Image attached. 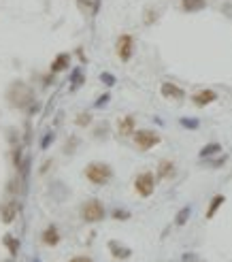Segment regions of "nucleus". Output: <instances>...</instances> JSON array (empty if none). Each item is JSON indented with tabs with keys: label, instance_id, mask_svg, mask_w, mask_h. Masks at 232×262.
I'll return each instance as SVG.
<instances>
[{
	"label": "nucleus",
	"instance_id": "nucleus-1",
	"mask_svg": "<svg viewBox=\"0 0 232 262\" xmlns=\"http://www.w3.org/2000/svg\"><path fill=\"white\" fill-rule=\"evenodd\" d=\"M85 177L90 179L92 183L96 185H104L109 179L113 177V171L109 164H102V162H92V164L85 166Z\"/></svg>",
	"mask_w": 232,
	"mask_h": 262
},
{
	"label": "nucleus",
	"instance_id": "nucleus-2",
	"mask_svg": "<svg viewBox=\"0 0 232 262\" xmlns=\"http://www.w3.org/2000/svg\"><path fill=\"white\" fill-rule=\"evenodd\" d=\"M9 101L13 102V107H26L28 102H32V90L26 83H13L9 90Z\"/></svg>",
	"mask_w": 232,
	"mask_h": 262
},
{
	"label": "nucleus",
	"instance_id": "nucleus-3",
	"mask_svg": "<svg viewBox=\"0 0 232 262\" xmlns=\"http://www.w3.org/2000/svg\"><path fill=\"white\" fill-rule=\"evenodd\" d=\"M81 218L85 220V222L94 224V222H100L104 220V207L100 201H88L81 209Z\"/></svg>",
	"mask_w": 232,
	"mask_h": 262
},
{
	"label": "nucleus",
	"instance_id": "nucleus-4",
	"mask_svg": "<svg viewBox=\"0 0 232 262\" xmlns=\"http://www.w3.org/2000/svg\"><path fill=\"white\" fill-rule=\"evenodd\" d=\"M135 143H136L138 149L147 151V149H152L160 143V137L155 135L154 130H138V132H135Z\"/></svg>",
	"mask_w": 232,
	"mask_h": 262
},
{
	"label": "nucleus",
	"instance_id": "nucleus-5",
	"mask_svg": "<svg viewBox=\"0 0 232 262\" xmlns=\"http://www.w3.org/2000/svg\"><path fill=\"white\" fill-rule=\"evenodd\" d=\"M135 188L141 196H152L154 194V188H155V181H154V175L152 173H143L136 177L135 181Z\"/></svg>",
	"mask_w": 232,
	"mask_h": 262
},
{
	"label": "nucleus",
	"instance_id": "nucleus-6",
	"mask_svg": "<svg viewBox=\"0 0 232 262\" xmlns=\"http://www.w3.org/2000/svg\"><path fill=\"white\" fill-rule=\"evenodd\" d=\"M132 45H135V40H132L130 34H121L117 39V56L124 62H128L132 58Z\"/></svg>",
	"mask_w": 232,
	"mask_h": 262
},
{
	"label": "nucleus",
	"instance_id": "nucleus-7",
	"mask_svg": "<svg viewBox=\"0 0 232 262\" xmlns=\"http://www.w3.org/2000/svg\"><path fill=\"white\" fill-rule=\"evenodd\" d=\"M17 213H19V202H17V201L4 202L2 209H0V218H2V224H11V222L15 220Z\"/></svg>",
	"mask_w": 232,
	"mask_h": 262
},
{
	"label": "nucleus",
	"instance_id": "nucleus-8",
	"mask_svg": "<svg viewBox=\"0 0 232 262\" xmlns=\"http://www.w3.org/2000/svg\"><path fill=\"white\" fill-rule=\"evenodd\" d=\"M162 96L171 98V101H183L185 92L175 83H162Z\"/></svg>",
	"mask_w": 232,
	"mask_h": 262
},
{
	"label": "nucleus",
	"instance_id": "nucleus-9",
	"mask_svg": "<svg viewBox=\"0 0 232 262\" xmlns=\"http://www.w3.org/2000/svg\"><path fill=\"white\" fill-rule=\"evenodd\" d=\"M215 98H217V94L213 90H200V92H196V94L192 96V101L198 104V107H205V104L215 101Z\"/></svg>",
	"mask_w": 232,
	"mask_h": 262
},
{
	"label": "nucleus",
	"instance_id": "nucleus-10",
	"mask_svg": "<svg viewBox=\"0 0 232 262\" xmlns=\"http://www.w3.org/2000/svg\"><path fill=\"white\" fill-rule=\"evenodd\" d=\"M109 249H111V254L115 256V258H119V260H126V258H130V247H126V245H119L117 241H109Z\"/></svg>",
	"mask_w": 232,
	"mask_h": 262
},
{
	"label": "nucleus",
	"instance_id": "nucleus-11",
	"mask_svg": "<svg viewBox=\"0 0 232 262\" xmlns=\"http://www.w3.org/2000/svg\"><path fill=\"white\" fill-rule=\"evenodd\" d=\"M117 130L121 137H130L132 132H135V118H130V115L128 118H121L117 124Z\"/></svg>",
	"mask_w": 232,
	"mask_h": 262
},
{
	"label": "nucleus",
	"instance_id": "nucleus-12",
	"mask_svg": "<svg viewBox=\"0 0 232 262\" xmlns=\"http://www.w3.org/2000/svg\"><path fill=\"white\" fill-rule=\"evenodd\" d=\"M98 7H100V0H79V9L83 11L85 15H94Z\"/></svg>",
	"mask_w": 232,
	"mask_h": 262
},
{
	"label": "nucleus",
	"instance_id": "nucleus-13",
	"mask_svg": "<svg viewBox=\"0 0 232 262\" xmlns=\"http://www.w3.org/2000/svg\"><path fill=\"white\" fill-rule=\"evenodd\" d=\"M43 241L47 243V245H58V241H60V232H58L56 226H47V230L43 232Z\"/></svg>",
	"mask_w": 232,
	"mask_h": 262
},
{
	"label": "nucleus",
	"instance_id": "nucleus-14",
	"mask_svg": "<svg viewBox=\"0 0 232 262\" xmlns=\"http://www.w3.org/2000/svg\"><path fill=\"white\" fill-rule=\"evenodd\" d=\"M68 62H71V58H68V54H60L54 62H51V71H54V73L64 71V68H68Z\"/></svg>",
	"mask_w": 232,
	"mask_h": 262
},
{
	"label": "nucleus",
	"instance_id": "nucleus-15",
	"mask_svg": "<svg viewBox=\"0 0 232 262\" xmlns=\"http://www.w3.org/2000/svg\"><path fill=\"white\" fill-rule=\"evenodd\" d=\"M173 173H175V164H173V162H168V160H162L160 166H158V177L166 179V177H171Z\"/></svg>",
	"mask_w": 232,
	"mask_h": 262
},
{
	"label": "nucleus",
	"instance_id": "nucleus-16",
	"mask_svg": "<svg viewBox=\"0 0 232 262\" xmlns=\"http://www.w3.org/2000/svg\"><path fill=\"white\" fill-rule=\"evenodd\" d=\"M219 151H222V145L219 143H209V145H205V147L200 149V158H211V156L219 154Z\"/></svg>",
	"mask_w": 232,
	"mask_h": 262
},
{
	"label": "nucleus",
	"instance_id": "nucleus-17",
	"mask_svg": "<svg viewBox=\"0 0 232 262\" xmlns=\"http://www.w3.org/2000/svg\"><path fill=\"white\" fill-rule=\"evenodd\" d=\"M205 0H181V7L185 11H200V9H205Z\"/></svg>",
	"mask_w": 232,
	"mask_h": 262
},
{
	"label": "nucleus",
	"instance_id": "nucleus-18",
	"mask_svg": "<svg viewBox=\"0 0 232 262\" xmlns=\"http://www.w3.org/2000/svg\"><path fill=\"white\" fill-rule=\"evenodd\" d=\"M190 215H192V207L188 205V207H183L181 211H179V213L175 215V224H177V226H183V224L190 220Z\"/></svg>",
	"mask_w": 232,
	"mask_h": 262
},
{
	"label": "nucleus",
	"instance_id": "nucleus-19",
	"mask_svg": "<svg viewBox=\"0 0 232 262\" xmlns=\"http://www.w3.org/2000/svg\"><path fill=\"white\" fill-rule=\"evenodd\" d=\"M224 201H226L224 196H222V194H217L215 199L211 201V207H209V211H207V218H213V215H215V211H217V209L224 205Z\"/></svg>",
	"mask_w": 232,
	"mask_h": 262
},
{
	"label": "nucleus",
	"instance_id": "nucleus-20",
	"mask_svg": "<svg viewBox=\"0 0 232 262\" xmlns=\"http://www.w3.org/2000/svg\"><path fill=\"white\" fill-rule=\"evenodd\" d=\"M2 243L9 247V252L13 254V256L17 254V249H19V243H17V241H15V239L11 237V235H4V237H2Z\"/></svg>",
	"mask_w": 232,
	"mask_h": 262
},
{
	"label": "nucleus",
	"instance_id": "nucleus-21",
	"mask_svg": "<svg viewBox=\"0 0 232 262\" xmlns=\"http://www.w3.org/2000/svg\"><path fill=\"white\" fill-rule=\"evenodd\" d=\"M181 126H183V128H192V130H194V128H198V120L183 118V120H181Z\"/></svg>",
	"mask_w": 232,
	"mask_h": 262
},
{
	"label": "nucleus",
	"instance_id": "nucleus-22",
	"mask_svg": "<svg viewBox=\"0 0 232 262\" xmlns=\"http://www.w3.org/2000/svg\"><path fill=\"white\" fill-rule=\"evenodd\" d=\"M181 262H202L196 254H183L181 256Z\"/></svg>",
	"mask_w": 232,
	"mask_h": 262
},
{
	"label": "nucleus",
	"instance_id": "nucleus-23",
	"mask_svg": "<svg viewBox=\"0 0 232 262\" xmlns=\"http://www.w3.org/2000/svg\"><path fill=\"white\" fill-rule=\"evenodd\" d=\"M81 81H83V77H81V71L77 68V71L73 73V87H79V85H81Z\"/></svg>",
	"mask_w": 232,
	"mask_h": 262
},
{
	"label": "nucleus",
	"instance_id": "nucleus-24",
	"mask_svg": "<svg viewBox=\"0 0 232 262\" xmlns=\"http://www.w3.org/2000/svg\"><path fill=\"white\" fill-rule=\"evenodd\" d=\"M100 81H102V83H107V85H113L115 83V77H113V75H109V73H102L100 75Z\"/></svg>",
	"mask_w": 232,
	"mask_h": 262
},
{
	"label": "nucleus",
	"instance_id": "nucleus-25",
	"mask_svg": "<svg viewBox=\"0 0 232 262\" xmlns=\"http://www.w3.org/2000/svg\"><path fill=\"white\" fill-rule=\"evenodd\" d=\"M77 124H79V126H88V124H90V115H88V113H81L79 118H77Z\"/></svg>",
	"mask_w": 232,
	"mask_h": 262
},
{
	"label": "nucleus",
	"instance_id": "nucleus-26",
	"mask_svg": "<svg viewBox=\"0 0 232 262\" xmlns=\"http://www.w3.org/2000/svg\"><path fill=\"white\" fill-rule=\"evenodd\" d=\"M51 139H54V132H47V135H45V139H43V143H40V147L47 149L49 143H51Z\"/></svg>",
	"mask_w": 232,
	"mask_h": 262
},
{
	"label": "nucleus",
	"instance_id": "nucleus-27",
	"mask_svg": "<svg viewBox=\"0 0 232 262\" xmlns=\"http://www.w3.org/2000/svg\"><path fill=\"white\" fill-rule=\"evenodd\" d=\"M109 102V94H104V96H100V98H98V101H96V109H100V107H104V104H107Z\"/></svg>",
	"mask_w": 232,
	"mask_h": 262
},
{
	"label": "nucleus",
	"instance_id": "nucleus-28",
	"mask_svg": "<svg viewBox=\"0 0 232 262\" xmlns=\"http://www.w3.org/2000/svg\"><path fill=\"white\" fill-rule=\"evenodd\" d=\"M113 215L117 220H126V218H130V213L128 211H121V209H117V211H113Z\"/></svg>",
	"mask_w": 232,
	"mask_h": 262
},
{
	"label": "nucleus",
	"instance_id": "nucleus-29",
	"mask_svg": "<svg viewBox=\"0 0 232 262\" xmlns=\"http://www.w3.org/2000/svg\"><path fill=\"white\" fill-rule=\"evenodd\" d=\"M71 262H92L90 258H83V256H79V258H73Z\"/></svg>",
	"mask_w": 232,
	"mask_h": 262
},
{
	"label": "nucleus",
	"instance_id": "nucleus-30",
	"mask_svg": "<svg viewBox=\"0 0 232 262\" xmlns=\"http://www.w3.org/2000/svg\"><path fill=\"white\" fill-rule=\"evenodd\" d=\"M9 262H11V260H9Z\"/></svg>",
	"mask_w": 232,
	"mask_h": 262
}]
</instances>
